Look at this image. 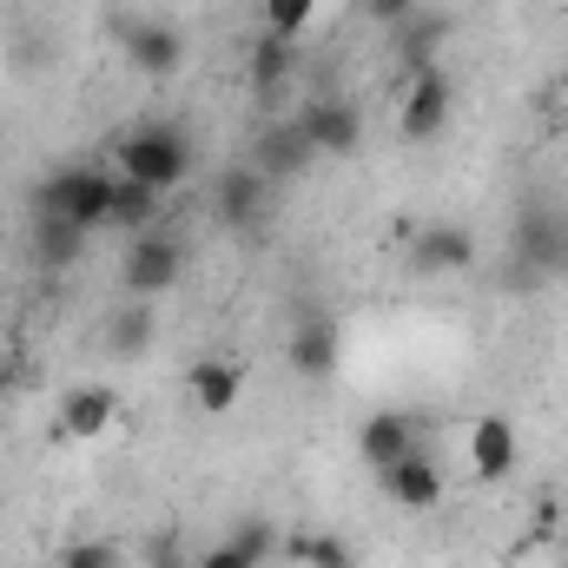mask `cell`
<instances>
[{
	"label": "cell",
	"mask_w": 568,
	"mask_h": 568,
	"mask_svg": "<svg viewBox=\"0 0 568 568\" xmlns=\"http://www.w3.org/2000/svg\"><path fill=\"white\" fill-rule=\"evenodd\" d=\"M60 568H120V542H73Z\"/></svg>",
	"instance_id": "obj_25"
},
{
	"label": "cell",
	"mask_w": 568,
	"mask_h": 568,
	"mask_svg": "<svg viewBox=\"0 0 568 568\" xmlns=\"http://www.w3.org/2000/svg\"><path fill=\"white\" fill-rule=\"evenodd\" d=\"M185 390H192V404H199L205 417H225V410L239 404L245 377H239V364H232V357H199V364L185 371Z\"/></svg>",
	"instance_id": "obj_17"
},
{
	"label": "cell",
	"mask_w": 568,
	"mask_h": 568,
	"mask_svg": "<svg viewBox=\"0 0 568 568\" xmlns=\"http://www.w3.org/2000/svg\"><path fill=\"white\" fill-rule=\"evenodd\" d=\"M449 113H456V87H449V73H443V67H417V73L404 80V113H397L404 140L410 145L443 140Z\"/></svg>",
	"instance_id": "obj_5"
},
{
	"label": "cell",
	"mask_w": 568,
	"mask_h": 568,
	"mask_svg": "<svg viewBox=\"0 0 568 568\" xmlns=\"http://www.w3.org/2000/svg\"><path fill=\"white\" fill-rule=\"evenodd\" d=\"M516 278H523L516 291L568 278V212H556V205L523 212V225H516Z\"/></svg>",
	"instance_id": "obj_3"
},
{
	"label": "cell",
	"mask_w": 568,
	"mask_h": 568,
	"mask_svg": "<svg viewBox=\"0 0 568 568\" xmlns=\"http://www.w3.org/2000/svg\"><path fill=\"white\" fill-rule=\"evenodd\" d=\"M152 219H159V192H145V185H133V179L113 172V212H106V225H120V232H152Z\"/></svg>",
	"instance_id": "obj_20"
},
{
	"label": "cell",
	"mask_w": 568,
	"mask_h": 568,
	"mask_svg": "<svg viewBox=\"0 0 568 568\" xmlns=\"http://www.w3.org/2000/svg\"><path fill=\"white\" fill-rule=\"evenodd\" d=\"M40 212H60L80 232H100L106 212H113V172L106 165H60V172H47L40 179Z\"/></svg>",
	"instance_id": "obj_2"
},
{
	"label": "cell",
	"mask_w": 568,
	"mask_h": 568,
	"mask_svg": "<svg viewBox=\"0 0 568 568\" xmlns=\"http://www.w3.org/2000/svg\"><path fill=\"white\" fill-rule=\"evenodd\" d=\"M516 456H523V443H516V424L509 417H476L469 424V469L483 483H503L516 469Z\"/></svg>",
	"instance_id": "obj_15"
},
{
	"label": "cell",
	"mask_w": 568,
	"mask_h": 568,
	"mask_svg": "<svg viewBox=\"0 0 568 568\" xmlns=\"http://www.w3.org/2000/svg\"><path fill=\"white\" fill-rule=\"evenodd\" d=\"M120 47H126V60L140 67L145 80H172L185 67V33L172 20H126L120 27Z\"/></svg>",
	"instance_id": "obj_7"
},
{
	"label": "cell",
	"mask_w": 568,
	"mask_h": 568,
	"mask_svg": "<svg viewBox=\"0 0 568 568\" xmlns=\"http://www.w3.org/2000/svg\"><path fill=\"white\" fill-rule=\"evenodd\" d=\"M410 265L436 278V272H469L476 265V232L456 225V219H436V225H417L410 232Z\"/></svg>",
	"instance_id": "obj_9"
},
{
	"label": "cell",
	"mask_w": 568,
	"mask_h": 568,
	"mask_svg": "<svg viewBox=\"0 0 568 568\" xmlns=\"http://www.w3.org/2000/svg\"><path fill=\"white\" fill-rule=\"evenodd\" d=\"M265 205H272V179H265L258 165L225 172L219 192H212V212H219L225 232H258V225H265Z\"/></svg>",
	"instance_id": "obj_8"
},
{
	"label": "cell",
	"mask_w": 568,
	"mask_h": 568,
	"mask_svg": "<svg viewBox=\"0 0 568 568\" xmlns=\"http://www.w3.org/2000/svg\"><path fill=\"white\" fill-rule=\"evenodd\" d=\"M284 556L304 568H351V542H337V536H284Z\"/></svg>",
	"instance_id": "obj_22"
},
{
	"label": "cell",
	"mask_w": 568,
	"mask_h": 568,
	"mask_svg": "<svg viewBox=\"0 0 568 568\" xmlns=\"http://www.w3.org/2000/svg\"><path fill=\"white\" fill-rule=\"evenodd\" d=\"M377 483H384V496H390L397 509H436V503L449 496V483H443V469L429 463L424 449H410L404 463H390V469H377Z\"/></svg>",
	"instance_id": "obj_11"
},
{
	"label": "cell",
	"mask_w": 568,
	"mask_h": 568,
	"mask_svg": "<svg viewBox=\"0 0 568 568\" xmlns=\"http://www.w3.org/2000/svg\"><path fill=\"white\" fill-rule=\"evenodd\" d=\"M449 40V20H424V27H410L404 33V67L417 73V67H436V47Z\"/></svg>",
	"instance_id": "obj_24"
},
{
	"label": "cell",
	"mask_w": 568,
	"mask_h": 568,
	"mask_svg": "<svg viewBox=\"0 0 568 568\" xmlns=\"http://www.w3.org/2000/svg\"><path fill=\"white\" fill-rule=\"evenodd\" d=\"M311 159H317V145L304 140V126H297V120H272V126L258 133V152H252V165H258L272 185H278V179H297Z\"/></svg>",
	"instance_id": "obj_14"
},
{
	"label": "cell",
	"mask_w": 568,
	"mask_h": 568,
	"mask_svg": "<svg viewBox=\"0 0 568 568\" xmlns=\"http://www.w3.org/2000/svg\"><path fill=\"white\" fill-rule=\"evenodd\" d=\"M284 357H291V371H297V377L324 384V377H337V364H344V337H337V324H331V317H304V324L284 337Z\"/></svg>",
	"instance_id": "obj_10"
},
{
	"label": "cell",
	"mask_w": 568,
	"mask_h": 568,
	"mask_svg": "<svg viewBox=\"0 0 568 568\" xmlns=\"http://www.w3.org/2000/svg\"><path fill=\"white\" fill-rule=\"evenodd\" d=\"M410 449H424V443H417V417H404V410H377V417H364V429H357V456L371 469H390Z\"/></svg>",
	"instance_id": "obj_13"
},
{
	"label": "cell",
	"mask_w": 568,
	"mask_h": 568,
	"mask_svg": "<svg viewBox=\"0 0 568 568\" xmlns=\"http://www.w3.org/2000/svg\"><path fill=\"white\" fill-rule=\"evenodd\" d=\"M311 13H317V0H265V33L297 40V33L311 27Z\"/></svg>",
	"instance_id": "obj_23"
},
{
	"label": "cell",
	"mask_w": 568,
	"mask_h": 568,
	"mask_svg": "<svg viewBox=\"0 0 568 568\" xmlns=\"http://www.w3.org/2000/svg\"><path fill=\"white\" fill-rule=\"evenodd\" d=\"M113 172L165 199L172 185H185V179H192V140H185L172 120H152V126H140V133H126V140H120Z\"/></svg>",
	"instance_id": "obj_1"
},
{
	"label": "cell",
	"mask_w": 568,
	"mask_h": 568,
	"mask_svg": "<svg viewBox=\"0 0 568 568\" xmlns=\"http://www.w3.org/2000/svg\"><path fill=\"white\" fill-rule=\"evenodd\" d=\"M556 568H568V556H562V562H556Z\"/></svg>",
	"instance_id": "obj_29"
},
{
	"label": "cell",
	"mask_w": 568,
	"mask_h": 568,
	"mask_svg": "<svg viewBox=\"0 0 568 568\" xmlns=\"http://www.w3.org/2000/svg\"><path fill=\"white\" fill-rule=\"evenodd\" d=\"M33 258H40L47 272H73V265L87 258V232H80L73 219H60V212H40V219H33Z\"/></svg>",
	"instance_id": "obj_18"
},
{
	"label": "cell",
	"mask_w": 568,
	"mask_h": 568,
	"mask_svg": "<svg viewBox=\"0 0 568 568\" xmlns=\"http://www.w3.org/2000/svg\"><path fill=\"white\" fill-rule=\"evenodd\" d=\"M106 337H113V351H120V357H140L145 344H152V311H145L140 297H126V311H113Z\"/></svg>",
	"instance_id": "obj_21"
},
{
	"label": "cell",
	"mask_w": 568,
	"mask_h": 568,
	"mask_svg": "<svg viewBox=\"0 0 568 568\" xmlns=\"http://www.w3.org/2000/svg\"><path fill=\"white\" fill-rule=\"evenodd\" d=\"M371 13H377V20H390V27H404V20L417 13V0H371Z\"/></svg>",
	"instance_id": "obj_26"
},
{
	"label": "cell",
	"mask_w": 568,
	"mask_h": 568,
	"mask_svg": "<svg viewBox=\"0 0 568 568\" xmlns=\"http://www.w3.org/2000/svg\"><path fill=\"white\" fill-rule=\"evenodd\" d=\"M0 337H7V317H0Z\"/></svg>",
	"instance_id": "obj_28"
},
{
	"label": "cell",
	"mask_w": 568,
	"mask_h": 568,
	"mask_svg": "<svg viewBox=\"0 0 568 568\" xmlns=\"http://www.w3.org/2000/svg\"><path fill=\"white\" fill-rule=\"evenodd\" d=\"M120 417V397H113V384H80V390H67V404H60V429L73 436V443H93V436H106Z\"/></svg>",
	"instance_id": "obj_16"
},
{
	"label": "cell",
	"mask_w": 568,
	"mask_h": 568,
	"mask_svg": "<svg viewBox=\"0 0 568 568\" xmlns=\"http://www.w3.org/2000/svg\"><path fill=\"white\" fill-rule=\"evenodd\" d=\"M278 549H284V536L265 516H252V523H239L225 542H212V549L199 556V568H265Z\"/></svg>",
	"instance_id": "obj_12"
},
{
	"label": "cell",
	"mask_w": 568,
	"mask_h": 568,
	"mask_svg": "<svg viewBox=\"0 0 568 568\" xmlns=\"http://www.w3.org/2000/svg\"><path fill=\"white\" fill-rule=\"evenodd\" d=\"M152 568H185V556H172V542H152Z\"/></svg>",
	"instance_id": "obj_27"
},
{
	"label": "cell",
	"mask_w": 568,
	"mask_h": 568,
	"mask_svg": "<svg viewBox=\"0 0 568 568\" xmlns=\"http://www.w3.org/2000/svg\"><path fill=\"white\" fill-rule=\"evenodd\" d=\"M297 80V40H278V33H258L252 47V87L265 106H278V93Z\"/></svg>",
	"instance_id": "obj_19"
},
{
	"label": "cell",
	"mask_w": 568,
	"mask_h": 568,
	"mask_svg": "<svg viewBox=\"0 0 568 568\" xmlns=\"http://www.w3.org/2000/svg\"><path fill=\"white\" fill-rule=\"evenodd\" d=\"M297 126H304V140L317 145V152H357L364 145V113H357V100H337V93H317L311 106H297L291 113Z\"/></svg>",
	"instance_id": "obj_6"
},
{
	"label": "cell",
	"mask_w": 568,
	"mask_h": 568,
	"mask_svg": "<svg viewBox=\"0 0 568 568\" xmlns=\"http://www.w3.org/2000/svg\"><path fill=\"white\" fill-rule=\"evenodd\" d=\"M179 278H185V245L179 239H165V232H133L126 239V258H120V291L126 297L152 304V297H165Z\"/></svg>",
	"instance_id": "obj_4"
}]
</instances>
